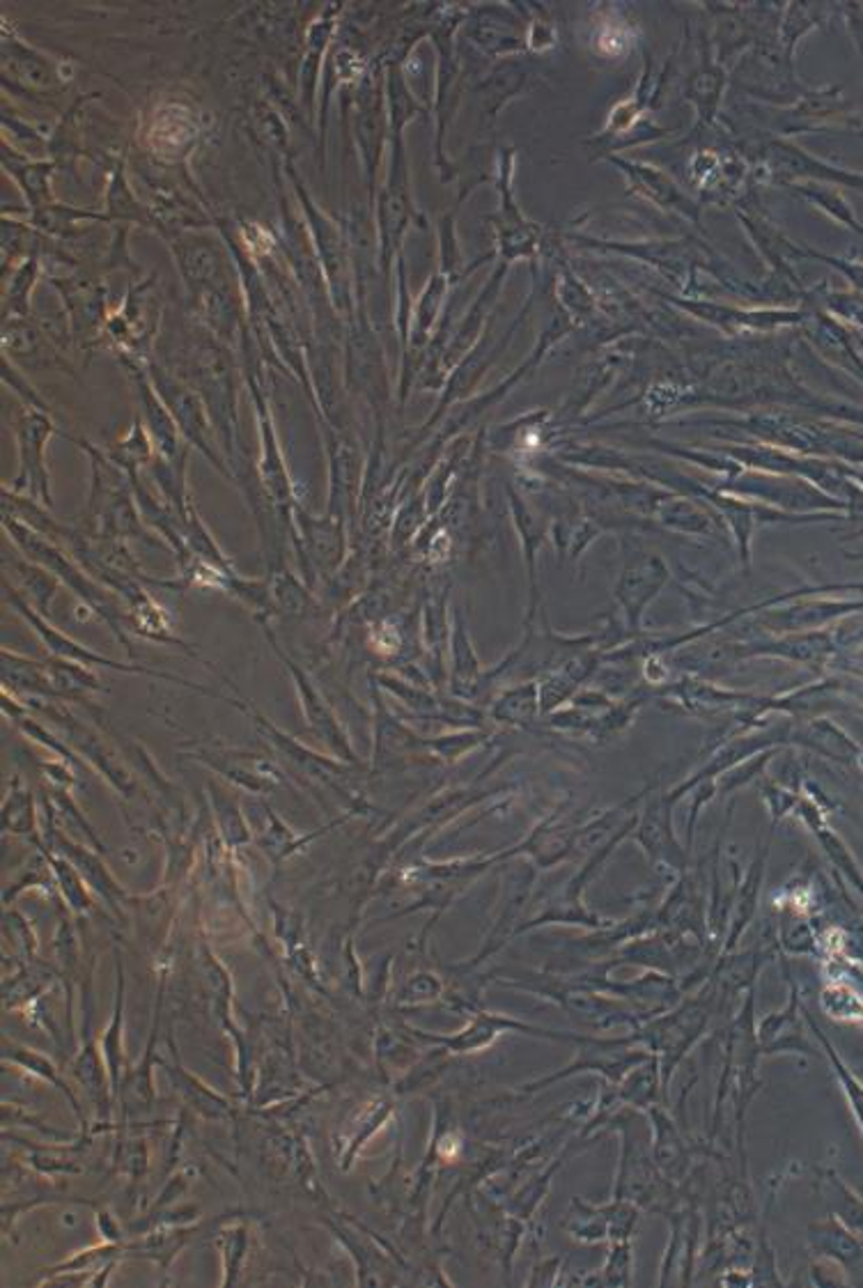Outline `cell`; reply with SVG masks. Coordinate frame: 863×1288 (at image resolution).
<instances>
[{
    "mask_svg": "<svg viewBox=\"0 0 863 1288\" xmlns=\"http://www.w3.org/2000/svg\"><path fill=\"white\" fill-rule=\"evenodd\" d=\"M3 524L10 540L25 553L28 561L44 568L46 572L67 583L70 589L76 591V595L90 606V611H95V616L102 619L125 646H129L127 613L106 593V585H99L95 579L85 577V570L72 559V553H67L61 545H55L42 534L28 529L25 524L14 519L12 515H6Z\"/></svg>",
    "mask_w": 863,
    "mask_h": 1288,
    "instance_id": "1",
    "label": "cell"
},
{
    "mask_svg": "<svg viewBox=\"0 0 863 1288\" xmlns=\"http://www.w3.org/2000/svg\"><path fill=\"white\" fill-rule=\"evenodd\" d=\"M707 1022H710V997H703V992H701L699 997H689L675 1011H669L664 1015L659 1013V1015L650 1017L643 1027H639L635 1032L637 1043H643L646 1049H650L659 1057L661 1085H664V1089L669 1087V1081H671L678 1064L689 1052V1047L696 1045L699 1038L705 1034Z\"/></svg>",
    "mask_w": 863,
    "mask_h": 1288,
    "instance_id": "2",
    "label": "cell"
},
{
    "mask_svg": "<svg viewBox=\"0 0 863 1288\" xmlns=\"http://www.w3.org/2000/svg\"><path fill=\"white\" fill-rule=\"evenodd\" d=\"M6 600H8V602L14 606V611H17V613H21L23 621L33 627V632H35V634H40V638L44 641V646H46V648H49V651H51V653H53L57 659H67V662L83 664V666H90V668H93V666H102V668H113V671H120V673H138V676H150V678H159V680H170V683H178V685H184V687H191V689H198V691H203V694H210V696H212V691H210V689H205V687H195V685H193V683H189V680H182V678H178V676H172V673L155 671V668H148V666H138V664H118V662H113V659H108V657H104V655H99V653H95V651H90V648H85L83 643H78V641L70 638V636H67V634H63L61 630H55V627H53V625L46 621V616H42V613H40L35 606L28 604V602H25V600H23V598H21V595H19V593L12 589V585H10L8 581H6Z\"/></svg>",
    "mask_w": 863,
    "mask_h": 1288,
    "instance_id": "3",
    "label": "cell"
},
{
    "mask_svg": "<svg viewBox=\"0 0 863 1288\" xmlns=\"http://www.w3.org/2000/svg\"><path fill=\"white\" fill-rule=\"evenodd\" d=\"M148 374H150L152 387L157 389L159 398L168 407V412L172 414V419H175V423H178L187 442L203 451V455L216 468H221L225 476H230L227 466L223 464V457L219 453V444L214 442V430H212V423L207 421V409H205L203 398H200L193 389H189L187 384H182L178 377H172L170 372H163V368H159V366H150Z\"/></svg>",
    "mask_w": 863,
    "mask_h": 1288,
    "instance_id": "4",
    "label": "cell"
},
{
    "mask_svg": "<svg viewBox=\"0 0 863 1288\" xmlns=\"http://www.w3.org/2000/svg\"><path fill=\"white\" fill-rule=\"evenodd\" d=\"M55 434V425L46 416L44 409L23 407L21 416L17 421V442H19V462L21 468L14 478L17 494L19 489L31 492V499L40 502L44 508H53L51 496V474L46 466V444Z\"/></svg>",
    "mask_w": 863,
    "mask_h": 1288,
    "instance_id": "5",
    "label": "cell"
},
{
    "mask_svg": "<svg viewBox=\"0 0 863 1288\" xmlns=\"http://www.w3.org/2000/svg\"><path fill=\"white\" fill-rule=\"evenodd\" d=\"M503 1032H522L529 1036H540V1038H552V1041H569V1043H579L584 1038V1034H565V1032H546L540 1027H533V1024L520 1022V1020H510L505 1015H494V1013H487V1011H476V1015L471 1017V1022L467 1027L455 1034V1036H429V1034H420L416 1032L418 1038L427 1041V1043H437L444 1045L450 1052L457 1054H467V1052H478L492 1045Z\"/></svg>",
    "mask_w": 863,
    "mask_h": 1288,
    "instance_id": "6",
    "label": "cell"
},
{
    "mask_svg": "<svg viewBox=\"0 0 863 1288\" xmlns=\"http://www.w3.org/2000/svg\"><path fill=\"white\" fill-rule=\"evenodd\" d=\"M269 638H271V636H269ZM271 646H274V651H278V655L283 657L285 666L290 668V673H292V680H295V687H297V691H299L301 708H303L306 721H308V726H310L312 733L318 736L320 740H324V742H327V745H329V747L335 751V756H338V758H342V760H352V763H359V758H356V753H354V749H352V745H350V738H348V733H344L342 726L338 724L335 715H333V712H331V708L327 706V700L320 696V691L315 689V685L310 683L308 673H306L301 666H297V664H295L290 657H287V655H285V653L278 648V643H276L274 638H271Z\"/></svg>",
    "mask_w": 863,
    "mask_h": 1288,
    "instance_id": "7",
    "label": "cell"
},
{
    "mask_svg": "<svg viewBox=\"0 0 863 1288\" xmlns=\"http://www.w3.org/2000/svg\"><path fill=\"white\" fill-rule=\"evenodd\" d=\"M251 389H253L255 404H257V423H260V444H263L260 476H263V485H265V492L269 494V499L278 506V510L283 515V521H287V517H290L292 502H295L292 483H290V478H287L285 464H283V455L278 451V442H276L271 414H269V409H267V400H265L263 391H257L255 379H251Z\"/></svg>",
    "mask_w": 863,
    "mask_h": 1288,
    "instance_id": "8",
    "label": "cell"
},
{
    "mask_svg": "<svg viewBox=\"0 0 863 1288\" xmlns=\"http://www.w3.org/2000/svg\"><path fill=\"white\" fill-rule=\"evenodd\" d=\"M299 191V198L303 202V210L308 214L310 221V230L315 234V246H318L320 253V262L324 267V274L329 276L331 289L335 295V304L338 308H344V289H348V251H344V240H342V232L333 225V221L315 208V202H310V198L306 196L301 184H295Z\"/></svg>",
    "mask_w": 863,
    "mask_h": 1288,
    "instance_id": "9",
    "label": "cell"
},
{
    "mask_svg": "<svg viewBox=\"0 0 863 1288\" xmlns=\"http://www.w3.org/2000/svg\"><path fill=\"white\" fill-rule=\"evenodd\" d=\"M136 387H138L142 416H146V430L152 439V446H155L159 460L170 462V464L184 462L187 448H182V444H180L182 432H180L175 419H172V414L168 412V407L163 404V400L159 398L152 382H148V374L136 372Z\"/></svg>",
    "mask_w": 863,
    "mask_h": 1288,
    "instance_id": "10",
    "label": "cell"
},
{
    "mask_svg": "<svg viewBox=\"0 0 863 1288\" xmlns=\"http://www.w3.org/2000/svg\"><path fill=\"white\" fill-rule=\"evenodd\" d=\"M195 758L205 760L210 768H216L223 777L235 781L248 790H271L278 788L283 774L267 758L242 751H225V749H200Z\"/></svg>",
    "mask_w": 863,
    "mask_h": 1288,
    "instance_id": "11",
    "label": "cell"
},
{
    "mask_svg": "<svg viewBox=\"0 0 863 1288\" xmlns=\"http://www.w3.org/2000/svg\"><path fill=\"white\" fill-rule=\"evenodd\" d=\"M301 538L308 556L320 570H335L344 556V521L338 515L327 519H312L303 510H297Z\"/></svg>",
    "mask_w": 863,
    "mask_h": 1288,
    "instance_id": "12",
    "label": "cell"
},
{
    "mask_svg": "<svg viewBox=\"0 0 863 1288\" xmlns=\"http://www.w3.org/2000/svg\"><path fill=\"white\" fill-rule=\"evenodd\" d=\"M648 1115H650L652 1128H654L652 1158H654L659 1171L669 1181L684 1179V1171H686V1149H684V1141H682L678 1128L667 1117V1111H661L657 1105L648 1109Z\"/></svg>",
    "mask_w": 863,
    "mask_h": 1288,
    "instance_id": "13",
    "label": "cell"
},
{
    "mask_svg": "<svg viewBox=\"0 0 863 1288\" xmlns=\"http://www.w3.org/2000/svg\"><path fill=\"white\" fill-rule=\"evenodd\" d=\"M659 1087L664 1089L661 1085V1064L657 1054H650L646 1062H641L639 1066L631 1068L618 1085H616V1098L620 1105L627 1107H635V1109H650L657 1105V1096H659Z\"/></svg>",
    "mask_w": 863,
    "mask_h": 1288,
    "instance_id": "14",
    "label": "cell"
},
{
    "mask_svg": "<svg viewBox=\"0 0 863 1288\" xmlns=\"http://www.w3.org/2000/svg\"><path fill=\"white\" fill-rule=\"evenodd\" d=\"M57 287H61L63 297L67 302V308L72 313L78 336H93V331L97 329L99 315H102L99 287H95L93 283L74 281V278H70L67 283H57Z\"/></svg>",
    "mask_w": 863,
    "mask_h": 1288,
    "instance_id": "15",
    "label": "cell"
},
{
    "mask_svg": "<svg viewBox=\"0 0 863 1288\" xmlns=\"http://www.w3.org/2000/svg\"><path fill=\"white\" fill-rule=\"evenodd\" d=\"M8 574H17V589H12L28 602L31 606H35L42 616H46V609L51 606V600L55 598V581L46 574L44 568L35 566V563H19L8 559L6 561Z\"/></svg>",
    "mask_w": 863,
    "mask_h": 1288,
    "instance_id": "16",
    "label": "cell"
},
{
    "mask_svg": "<svg viewBox=\"0 0 863 1288\" xmlns=\"http://www.w3.org/2000/svg\"><path fill=\"white\" fill-rule=\"evenodd\" d=\"M3 67H6L8 78L17 76V78H21V83L31 85V87H40V91H44V87H51V85H57V76L53 74V70L49 67L44 57L31 53L19 44L12 46L8 40L3 46Z\"/></svg>",
    "mask_w": 863,
    "mask_h": 1288,
    "instance_id": "17",
    "label": "cell"
},
{
    "mask_svg": "<svg viewBox=\"0 0 863 1288\" xmlns=\"http://www.w3.org/2000/svg\"><path fill=\"white\" fill-rule=\"evenodd\" d=\"M6 168H8V172L14 175L17 182H21V189L35 212L53 204L51 189H49V178L53 172V163H25V161L17 159V166L6 161Z\"/></svg>",
    "mask_w": 863,
    "mask_h": 1288,
    "instance_id": "18",
    "label": "cell"
},
{
    "mask_svg": "<svg viewBox=\"0 0 863 1288\" xmlns=\"http://www.w3.org/2000/svg\"><path fill=\"white\" fill-rule=\"evenodd\" d=\"M57 851H61V853H63V855H67V857H72V859H74V864H76V866H78V868L85 873V877H88V880L95 885V889H97L99 894H104L108 900H113L115 896H120V894H122V889L113 883V877L106 873V868H104V866L97 862V857H95V855H90V853H83L78 845H72V843H70L67 838H63V836L57 838Z\"/></svg>",
    "mask_w": 863,
    "mask_h": 1288,
    "instance_id": "19",
    "label": "cell"
},
{
    "mask_svg": "<svg viewBox=\"0 0 863 1288\" xmlns=\"http://www.w3.org/2000/svg\"><path fill=\"white\" fill-rule=\"evenodd\" d=\"M333 14H329L327 19H320L318 23L312 25L310 31V42H308V55L303 61V97L306 102H310L312 95V87H315V76H318V67H320V53L327 46V40L333 31Z\"/></svg>",
    "mask_w": 863,
    "mask_h": 1288,
    "instance_id": "20",
    "label": "cell"
},
{
    "mask_svg": "<svg viewBox=\"0 0 863 1288\" xmlns=\"http://www.w3.org/2000/svg\"><path fill=\"white\" fill-rule=\"evenodd\" d=\"M822 1009L839 1020H863V997L848 985H831L822 992Z\"/></svg>",
    "mask_w": 863,
    "mask_h": 1288,
    "instance_id": "21",
    "label": "cell"
},
{
    "mask_svg": "<svg viewBox=\"0 0 863 1288\" xmlns=\"http://www.w3.org/2000/svg\"><path fill=\"white\" fill-rule=\"evenodd\" d=\"M35 276H38V257H28L23 265L17 270V276L10 281L8 295H6V317L12 313V308L17 310V317H19V313H21V317L28 313V295H31Z\"/></svg>",
    "mask_w": 863,
    "mask_h": 1288,
    "instance_id": "22",
    "label": "cell"
},
{
    "mask_svg": "<svg viewBox=\"0 0 863 1288\" xmlns=\"http://www.w3.org/2000/svg\"><path fill=\"white\" fill-rule=\"evenodd\" d=\"M6 1057H8V1059H12V1062H17V1064H21V1066H25V1068H28V1070H33V1073H40V1075H42V1077H46V1079H49V1081H53V1085H55V1087H61V1089H63V1091H65V1094H67V1098H70V1100H72V1107H74V1109H76V1115H78V1119H81V1126H83V1128H85V1121H83V1117H81V1109H78V1102H76V1096H74V1094H72V1091H70V1087H67V1085H65V1081H63V1079H61V1077H57V1073H55V1068H53V1066H51V1064H49V1059H44V1057H40V1054H33V1052H28V1049H25V1047H14V1049H6Z\"/></svg>",
    "mask_w": 863,
    "mask_h": 1288,
    "instance_id": "23",
    "label": "cell"
},
{
    "mask_svg": "<svg viewBox=\"0 0 863 1288\" xmlns=\"http://www.w3.org/2000/svg\"><path fill=\"white\" fill-rule=\"evenodd\" d=\"M14 813H17V820L8 825V830L14 834L31 836L35 832V804H33L31 793L23 790L21 785L17 790H10V795L6 800V815H14Z\"/></svg>",
    "mask_w": 863,
    "mask_h": 1288,
    "instance_id": "24",
    "label": "cell"
},
{
    "mask_svg": "<svg viewBox=\"0 0 863 1288\" xmlns=\"http://www.w3.org/2000/svg\"><path fill=\"white\" fill-rule=\"evenodd\" d=\"M601 1275V1284H609V1286H629L631 1281V1243L622 1241V1243H614V1249L609 1254V1261L599 1270Z\"/></svg>",
    "mask_w": 863,
    "mask_h": 1288,
    "instance_id": "25",
    "label": "cell"
},
{
    "mask_svg": "<svg viewBox=\"0 0 863 1288\" xmlns=\"http://www.w3.org/2000/svg\"><path fill=\"white\" fill-rule=\"evenodd\" d=\"M46 859L53 866V870L57 875V883H61V887H63L65 896L70 898V902L76 907V910H85V907H88L90 902H88V894H85L81 880H78L76 873H74V866H70L63 859L51 857L49 853H46Z\"/></svg>",
    "mask_w": 863,
    "mask_h": 1288,
    "instance_id": "26",
    "label": "cell"
},
{
    "mask_svg": "<svg viewBox=\"0 0 863 1288\" xmlns=\"http://www.w3.org/2000/svg\"><path fill=\"white\" fill-rule=\"evenodd\" d=\"M120 1024H122V983L118 990V1006H115V1017L113 1024L108 1027V1036H106V1054H108V1070H110V1079H113V1087L118 1089V1075H120V1062H122V1054H120Z\"/></svg>",
    "mask_w": 863,
    "mask_h": 1288,
    "instance_id": "27",
    "label": "cell"
}]
</instances>
